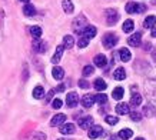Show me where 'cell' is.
<instances>
[{"label":"cell","instance_id":"obj_28","mask_svg":"<svg viewBox=\"0 0 156 140\" xmlns=\"http://www.w3.org/2000/svg\"><path fill=\"white\" fill-rule=\"evenodd\" d=\"M33 97L34 99H43L44 97V89L42 86H36L33 89Z\"/></svg>","mask_w":156,"mask_h":140},{"label":"cell","instance_id":"obj_21","mask_svg":"<svg viewBox=\"0 0 156 140\" xmlns=\"http://www.w3.org/2000/svg\"><path fill=\"white\" fill-rule=\"evenodd\" d=\"M113 77L116 80H123L126 79V72H125V69L123 67H118V69L113 72Z\"/></svg>","mask_w":156,"mask_h":140},{"label":"cell","instance_id":"obj_29","mask_svg":"<svg viewBox=\"0 0 156 140\" xmlns=\"http://www.w3.org/2000/svg\"><path fill=\"white\" fill-rule=\"evenodd\" d=\"M42 33H43L42 29L39 27V26H32V27H30V34H32L34 39H40Z\"/></svg>","mask_w":156,"mask_h":140},{"label":"cell","instance_id":"obj_12","mask_svg":"<svg viewBox=\"0 0 156 140\" xmlns=\"http://www.w3.org/2000/svg\"><path fill=\"white\" fill-rule=\"evenodd\" d=\"M93 103H95V96H92V94H85L83 97H82V106L86 109H89L93 106Z\"/></svg>","mask_w":156,"mask_h":140},{"label":"cell","instance_id":"obj_6","mask_svg":"<svg viewBox=\"0 0 156 140\" xmlns=\"http://www.w3.org/2000/svg\"><path fill=\"white\" fill-rule=\"evenodd\" d=\"M96 33H98V30H96V27L95 26H90V24H87L85 29H83V32L80 33L83 37H86V39H93L96 36Z\"/></svg>","mask_w":156,"mask_h":140},{"label":"cell","instance_id":"obj_20","mask_svg":"<svg viewBox=\"0 0 156 140\" xmlns=\"http://www.w3.org/2000/svg\"><path fill=\"white\" fill-rule=\"evenodd\" d=\"M116 113H118V114H128L129 104L128 103H119L118 106H116Z\"/></svg>","mask_w":156,"mask_h":140},{"label":"cell","instance_id":"obj_36","mask_svg":"<svg viewBox=\"0 0 156 140\" xmlns=\"http://www.w3.org/2000/svg\"><path fill=\"white\" fill-rule=\"evenodd\" d=\"M62 106H63V102H62L60 99H55V100H53V103H52L53 109H60Z\"/></svg>","mask_w":156,"mask_h":140},{"label":"cell","instance_id":"obj_7","mask_svg":"<svg viewBox=\"0 0 156 140\" xmlns=\"http://www.w3.org/2000/svg\"><path fill=\"white\" fill-rule=\"evenodd\" d=\"M79 103V96L76 92H70V93H67L66 96V104L69 107H75L76 104Z\"/></svg>","mask_w":156,"mask_h":140},{"label":"cell","instance_id":"obj_14","mask_svg":"<svg viewBox=\"0 0 156 140\" xmlns=\"http://www.w3.org/2000/svg\"><path fill=\"white\" fill-rule=\"evenodd\" d=\"M129 44L133 47H137L139 44H140V42H142V34L140 33H135V34H132L130 37H129Z\"/></svg>","mask_w":156,"mask_h":140},{"label":"cell","instance_id":"obj_19","mask_svg":"<svg viewBox=\"0 0 156 140\" xmlns=\"http://www.w3.org/2000/svg\"><path fill=\"white\" fill-rule=\"evenodd\" d=\"M62 6H63V10H65L67 14L73 13V10H75V6L72 3V0H63V2H62Z\"/></svg>","mask_w":156,"mask_h":140},{"label":"cell","instance_id":"obj_18","mask_svg":"<svg viewBox=\"0 0 156 140\" xmlns=\"http://www.w3.org/2000/svg\"><path fill=\"white\" fill-rule=\"evenodd\" d=\"M52 76L56 80H62L63 79V76H65V70L62 69V67H59V66H56V67H53L52 69Z\"/></svg>","mask_w":156,"mask_h":140},{"label":"cell","instance_id":"obj_35","mask_svg":"<svg viewBox=\"0 0 156 140\" xmlns=\"http://www.w3.org/2000/svg\"><path fill=\"white\" fill-rule=\"evenodd\" d=\"M93 72H95V70H93V66H85L82 73H83V76H85V77H87V76L93 75Z\"/></svg>","mask_w":156,"mask_h":140},{"label":"cell","instance_id":"obj_31","mask_svg":"<svg viewBox=\"0 0 156 140\" xmlns=\"http://www.w3.org/2000/svg\"><path fill=\"white\" fill-rule=\"evenodd\" d=\"M155 109L152 107V104H146L145 107H143V114L146 117H153L155 116Z\"/></svg>","mask_w":156,"mask_h":140},{"label":"cell","instance_id":"obj_45","mask_svg":"<svg viewBox=\"0 0 156 140\" xmlns=\"http://www.w3.org/2000/svg\"><path fill=\"white\" fill-rule=\"evenodd\" d=\"M57 140H69V139H57Z\"/></svg>","mask_w":156,"mask_h":140},{"label":"cell","instance_id":"obj_39","mask_svg":"<svg viewBox=\"0 0 156 140\" xmlns=\"http://www.w3.org/2000/svg\"><path fill=\"white\" fill-rule=\"evenodd\" d=\"M34 139H36V140H46V135H44V133L37 131V133H34Z\"/></svg>","mask_w":156,"mask_h":140},{"label":"cell","instance_id":"obj_15","mask_svg":"<svg viewBox=\"0 0 156 140\" xmlns=\"http://www.w3.org/2000/svg\"><path fill=\"white\" fill-rule=\"evenodd\" d=\"M23 13H24V16L32 17V16H34V13H36V9H34V6L32 5V3H24V6H23Z\"/></svg>","mask_w":156,"mask_h":140},{"label":"cell","instance_id":"obj_42","mask_svg":"<svg viewBox=\"0 0 156 140\" xmlns=\"http://www.w3.org/2000/svg\"><path fill=\"white\" fill-rule=\"evenodd\" d=\"M152 36H153V37H156V29L153 27V30H152Z\"/></svg>","mask_w":156,"mask_h":140},{"label":"cell","instance_id":"obj_40","mask_svg":"<svg viewBox=\"0 0 156 140\" xmlns=\"http://www.w3.org/2000/svg\"><path fill=\"white\" fill-rule=\"evenodd\" d=\"M53 94H55V90H50V92H49V94H48V100H50V99L53 97Z\"/></svg>","mask_w":156,"mask_h":140},{"label":"cell","instance_id":"obj_25","mask_svg":"<svg viewBox=\"0 0 156 140\" xmlns=\"http://www.w3.org/2000/svg\"><path fill=\"white\" fill-rule=\"evenodd\" d=\"M122 29H123V32L125 33H132L133 29H135V23H133V20H130V19L126 20V22L123 23Z\"/></svg>","mask_w":156,"mask_h":140},{"label":"cell","instance_id":"obj_1","mask_svg":"<svg viewBox=\"0 0 156 140\" xmlns=\"http://www.w3.org/2000/svg\"><path fill=\"white\" fill-rule=\"evenodd\" d=\"M87 26V22H86V17L85 16H77L75 20H73V30H75L76 33H79L80 34L82 32H83V29Z\"/></svg>","mask_w":156,"mask_h":140},{"label":"cell","instance_id":"obj_43","mask_svg":"<svg viewBox=\"0 0 156 140\" xmlns=\"http://www.w3.org/2000/svg\"><path fill=\"white\" fill-rule=\"evenodd\" d=\"M20 2H23V3H29L30 0H20Z\"/></svg>","mask_w":156,"mask_h":140},{"label":"cell","instance_id":"obj_22","mask_svg":"<svg viewBox=\"0 0 156 140\" xmlns=\"http://www.w3.org/2000/svg\"><path fill=\"white\" fill-rule=\"evenodd\" d=\"M93 86H95V89L98 90V92H103V90L108 87V84H106V82H105L103 79H96Z\"/></svg>","mask_w":156,"mask_h":140},{"label":"cell","instance_id":"obj_16","mask_svg":"<svg viewBox=\"0 0 156 140\" xmlns=\"http://www.w3.org/2000/svg\"><path fill=\"white\" fill-rule=\"evenodd\" d=\"M119 56H120V60L122 61H129L132 59V54H130L129 49H126V47H122V49L119 50Z\"/></svg>","mask_w":156,"mask_h":140},{"label":"cell","instance_id":"obj_11","mask_svg":"<svg viewBox=\"0 0 156 140\" xmlns=\"http://www.w3.org/2000/svg\"><path fill=\"white\" fill-rule=\"evenodd\" d=\"M66 121V114H56L53 116V119L50 120V126H62L63 123Z\"/></svg>","mask_w":156,"mask_h":140},{"label":"cell","instance_id":"obj_3","mask_svg":"<svg viewBox=\"0 0 156 140\" xmlns=\"http://www.w3.org/2000/svg\"><path fill=\"white\" fill-rule=\"evenodd\" d=\"M105 13H106V22H108L109 26H113V24L118 23L119 13L115 9H108L106 12H105Z\"/></svg>","mask_w":156,"mask_h":140},{"label":"cell","instance_id":"obj_5","mask_svg":"<svg viewBox=\"0 0 156 140\" xmlns=\"http://www.w3.org/2000/svg\"><path fill=\"white\" fill-rule=\"evenodd\" d=\"M102 133H103V129H102V126L96 124V126H92L89 129V131H87V136H89V139H98V137H100V136H102Z\"/></svg>","mask_w":156,"mask_h":140},{"label":"cell","instance_id":"obj_2","mask_svg":"<svg viewBox=\"0 0 156 140\" xmlns=\"http://www.w3.org/2000/svg\"><path fill=\"white\" fill-rule=\"evenodd\" d=\"M102 43H103V46L106 47V49H112V47H115L116 43H118V36L113 34V33H108V34L103 36Z\"/></svg>","mask_w":156,"mask_h":140},{"label":"cell","instance_id":"obj_32","mask_svg":"<svg viewBox=\"0 0 156 140\" xmlns=\"http://www.w3.org/2000/svg\"><path fill=\"white\" fill-rule=\"evenodd\" d=\"M95 102L98 103V104H105V103L108 102V96L105 93H99L95 96Z\"/></svg>","mask_w":156,"mask_h":140},{"label":"cell","instance_id":"obj_24","mask_svg":"<svg viewBox=\"0 0 156 140\" xmlns=\"http://www.w3.org/2000/svg\"><path fill=\"white\" fill-rule=\"evenodd\" d=\"M73 44H75V39H73V36H65L63 37V47L65 49H72L73 47Z\"/></svg>","mask_w":156,"mask_h":140},{"label":"cell","instance_id":"obj_26","mask_svg":"<svg viewBox=\"0 0 156 140\" xmlns=\"http://www.w3.org/2000/svg\"><path fill=\"white\" fill-rule=\"evenodd\" d=\"M156 24V17L155 16H147L146 19H145V23H143V26L146 29H153Z\"/></svg>","mask_w":156,"mask_h":140},{"label":"cell","instance_id":"obj_27","mask_svg":"<svg viewBox=\"0 0 156 140\" xmlns=\"http://www.w3.org/2000/svg\"><path fill=\"white\" fill-rule=\"evenodd\" d=\"M133 136V131L130 129H123V130L119 131V137L123 140H129Z\"/></svg>","mask_w":156,"mask_h":140},{"label":"cell","instance_id":"obj_8","mask_svg":"<svg viewBox=\"0 0 156 140\" xmlns=\"http://www.w3.org/2000/svg\"><path fill=\"white\" fill-rule=\"evenodd\" d=\"M79 126L82 127V129H87L89 130L90 127L93 126V117L92 116H83L82 119H79Z\"/></svg>","mask_w":156,"mask_h":140},{"label":"cell","instance_id":"obj_9","mask_svg":"<svg viewBox=\"0 0 156 140\" xmlns=\"http://www.w3.org/2000/svg\"><path fill=\"white\" fill-rule=\"evenodd\" d=\"M33 49L36 53H44L48 50V44H46V42H42V40L36 39L33 42Z\"/></svg>","mask_w":156,"mask_h":140},{"label":"cell","instance_id":"obj_30","mask_svg":"<svg viewBox=\"0 0 156 140\" xmlns=\"http://www.w3.org/2000/svg\"><path fill=\"white\" fill-rule=\"evenodd\" d=\"M123 93H125V90H123V87H116V89H113L112 97H113L115 100H120V99L123 97Z\"/></svg>","mask_w":156,"mask_h":140},{"label":"cell","instance_id":"obj_37","mask_svg":"<svg viewBox=\"0 0 156 140\" xmlns=\"http://www.w3.org/2000/svg\"><path fill=\"white\" fill-rule=\"evenodd\" d=\"M130 117H132V120H135V121H140V119H142L140 113H137V112H132L130 113Z\"/></svg>","mask_w":156,"mask_h":140},{"label":"cell","instance_id":"obj_34","mask_svg":"<svg viewBox=\"0 0 156 140\" xmlns=\"http://www.w3.org/2000/svg\"><path fill=\"white\" fill-rule=\"evenodd\" d=\"M77 46L80 47V49H85V47L89 46V39H86L82 36L80 39H79V42H77Z\"/></svg>","mask_w":156,"mask_h":140},{"label":"cell","instance_id":"obj_44","mask_svg":"<svg viewBox=\"0 0 156 140\" xmlns=\"http://www.w3.org/2000/svg\"><path fill=\"white\" fill-rule=\"evenodd\" d=\"M135 140H145L143 137H137V139H135Z\"/></svg>","mask_w":156,"mask_h":140},{"label":"cell","instance_id":"obj_33","mask_svg":"<svg viewBox=\"0 0 156 140\" xmlns=\"http://www.w3.org/2000/svg\"><path fill=\"white\" fill-rule=\"evenodd\" d=\"M105 121H106L108 124H112V126H113V124H116L119 121V119H118V116H110V114H108V116L105 117Z\"/></svg>","mask_w":156,"mask_h":140},{"label":"cell","instance_id":"obj_38","mask_svg":"<svg viewBox=\"0 0 156 140\" xmlns=\"http://www.w3.org/2000/svg\"><path fill=\"white\" fill-rule=\"evenodd\" d=\"M90 84L87 83V80H85V79H80L79 80V87H82V89H87Z\"/></svg>","mask_w":156,"mask_h":140},{"label":"cell","instance_id":"obj_13","mask_svg":"<svg viewBox=\"0 0 156 140\" xmlns=\"http://www.w3.org/2000/svg\"><path fill=\"white\" fill-rule=\"evenodd\" d=\"M63 50H65L63 44H60V46H57V47H56V51H55V54H53V57H52V63L57 65V63L60 61L62 56H63Z\"/></svg>","mask_w":156,"mask_h":140},{"label":"cell","instance_id":"obj_41","mask_svg":"<svg viewBox=\"0 0 156 140\" xmlns=\"http://www.w3.org/2000/svg\"><path fill=\"white\" fill-rule=\"evenodd\" d=\"M57 90H59V92H63V90H65V86H63V84H60V86L57 87Z\"/></svg>","mask_w":156,"mask_h":140},{"label":"cell","instance_id":"obj_10","mask_svg":"<svg viewBox=\"0 0 156 140\" xmlns=\"http://www.w3.org/2000/svg\"><path fill=\"white\" fill-rule=\"evenodd\" d=\"M62 135H73L75 133V124L73 123H63L60 127H59Z\"/></svg>","mask_w":156,"mask_h":140},{"label":"cell","instance_id":"obj_4","mask_svg":"<svg viewBox=\"0 0 156 140\" xmlns=\"http://www.w3.org/2000/svg\"><path fill=\"white\" fill-rule=\"evenodd\" d=\"M126 12L128 13H143V12H146V6L145 5H137V3H128L126 5Z\"/></svg>","mask_w":156,"mask_h":140},{"label":"cell","instance_id":"obj_17","mask_svg":"<svg viewBox=\"0 0 156 140\" xmlns=\"http://www.w3.org/2000/svg\"><path fill=\"white\" fill-rule=\"evenodd\" d=\"M93 61H95V65L98 66V67H105L106 63H108V59H106L105 54H98V56H95Z\"/></svg>","mask_w":156,"mask_h":140},{"label":"cell","instance_id":"obj_23","mask_svg":"<svg viewBox=\"0 0 156 140\" xmlns=\"http://www.w3.org/2000/svg\"><path fill=\"white\" fill-rule=\"evenodd\" d=\"M130 104H132V106H139V104H142V94L133 93L132 96H130Z\"/></svg>","mask_w":156,"mask_h":140}]
</instances>
